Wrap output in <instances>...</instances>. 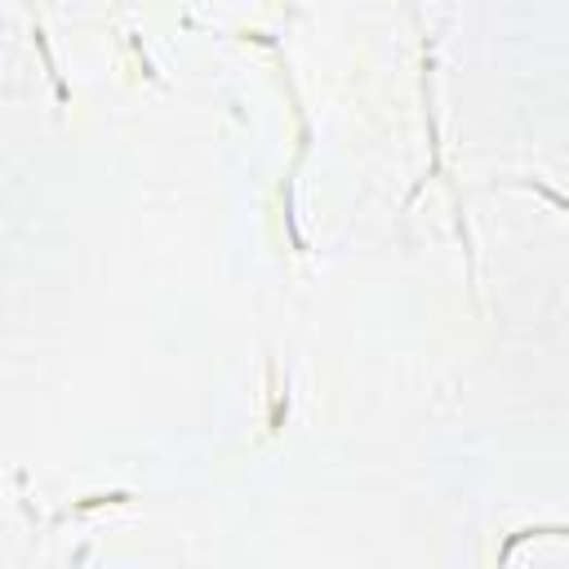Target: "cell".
<instances>
[{"label": "cell", "instance_id": "obj_1", "mask_svg": "<svg viewBox=\"0 0 569 569\" xmlns=\"http://www.w3.org/2000/svg\"><path fill=\"white\" fill-rule=\"evenodd\" d=\"M543 534H569L565 526H534V530H520V534H511L507 543H503V552H498V569L507 565V556H511V547L516 543H526V539H543Z\"/></svg>", "mask_w": 569, "mask_h": 569}]
</instances>
